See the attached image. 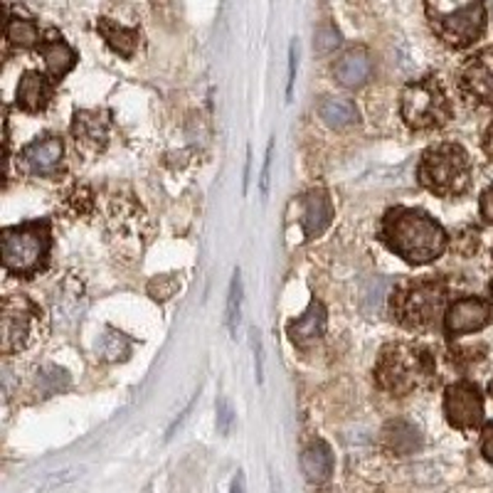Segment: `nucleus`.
I'll list each match as a JSON object with an SVG mask.
<instances>
[{
  "instance_id": "obj_1",
  "label": "nucleus",
  "mask_w": 493,
  "mask_h": 493,
  "mask_svg": "<svg viewBox=\"0 0 493 493\" xmlns=\"http://www.w3.org/2000/svg\"><path fill=\"white\" fill-rule=\"evenodd\" d=\"M383 240L410 264L434 262L447 250V232L425 210H390L383 219Z\"/></svg>"
},
{
  "instance_id": "obj_2",
  "label": "nucleus",
  "mask_w": 493,
  "mask_h": 493,
  "mask_svg": "<svg viewBox=\"0 0 493 493\" xmlns=\"http://www.w3.org/2000/svg\"><path fill=\"white\" fill-rule=\"evenodd\" d=\"M419 183L439 197L461 195L472 180V161L459 143H437L425 151L419 168Z\"/></svg>"
},
{
  "instance_id": "obj_3",
  "label": "nucleus",
  "mask_w": 493,
  "mask_h": 493,
  "mask_svg": "<svg viewBox=\"0 0 493 493\" xmlns=\"http://www.w3.org/2000/svg\"><path fill=\"white\" fill-rule=\"evenodd\" d=\"M425 11L432 30L451 47H469L483 35V0H427Z\"/></svg>"
},
{
  "instance_id": "obj_4",
  "label": "nucleus",
  "mask_w": 493,
  "mask_h": 493,
  "mask_svg": "<svg viewBox=\"0 0 493 493\" xmlns=\"http://www.w3.org/2000/svg\"><path fill=\"white\" fill-rule=\"evenodd\" d=\"M427 378H432V358L425 348L415 346H387L375 370L380 390L394 397L412 393Z\"/></svg>"
},
{
  "instance_id": "obj_5",
  "label": "nucleus",
  "mask_w": 493,
  "mask_h": 493,
  "mask_svg": "<svg viewBox=\"0 0 493 493\" xmlns=\"http://www.w3.org/2000/svg\"><path fill=\"white\" fill-rule=\"evenodd\" d=\"M50 225L28 222L3 230V264L15 276H33L47 264L50 254Z\"/></svg>"
},
{
  "instance_id": "obj_6",
  "label": "nucleus",
  "mask_w": 493,
  "mask_h": 493,
  "mask_svg": "<svg viewBox=\"0 0 493 493\" xmlns=\"http://www.w3.org/2000/svg\"><path fill=\"white\" fill-rule=\"evenodd\" d=\"M400 114L412 129H439L451 119V107L437 79H419L402 91Z\"/></svg>"
},
{
  "instance_id": "obj_7",
  "label": "nucleus",
  "mask_w": 493,
  "mask_h": 493,
  "mask_svg": "<svg viewBox=\"0 0 493 493\" xmlns=\"http://www.w3.org/2000/svg\"><path fill=\"white\" fill-rule=\"evenodd\" d=\"M444 304V286L437 279H419L394 289L393 296V316L405 329H425Z\"/></svg>"
},
{
  "instance_id": "obj_8",
  "label": "nucleus",
  "mask_w": 493,
  "mask_h": 493,
  "mask_svg": "<svg viewBox=\"0 0 493 493\" xmlns=\"http://www.w3.org/2000/svg\"><path fill=\"white\" fill-rule=\"evenodd\" d=\"M37 316V308L25 296H11L3 304V353H15L25 348L30 338V329Z\"/></svg>"
},
{
  "instance_id": "obj_9",
  "label": "nucleus",
  "mask_w": 493,
  "mask_h": 493,
  "mask_svg": "<svg viewBox=\"0 0 493 493\" xmlns=\"http://www.w3.org/2000/svg\"><path fill=\"white\" fill-rule=\"evenodd\" d=\"M444 412L451 427H476L483 419V400L479 387L472 383H454L444 393Z\"/></svg>"
},
{
  "instance_id": "obj_10",
  "label": "nucleus",
  "mask_w": 493,
  "mask_h": 493,
  "mask_svg": "<svg viewBox=\"0 0 493 493\" xmlns=\"http://www.w3.org/2000/svg\"><path fill=\"white\" fill-rule=\"evenodd\" d=\"M489 321H491V306L486 301H481V298H461L447 311L444 329H447L449 338H457V336L481 330Z\"/></svg>"
},
{
  "instance_id": "obj_11",
  "label": "nucleus",
  "mask_w": 493,
  "mask_h": 493,
  "mask_svg": "<svg viewBox=\"0 0 493 493\" xmlns=\"http://www.w3.org/2000/svg\"><path fill=\"white\" fill-rule=\"evenodd\" d=\"M62 154H65L62 139H57V136H44L40 141L30 143L28 148H22L18 163H20L22 171L33 173V176H47V173H52L57 165H60Z\"/></svg>"
},
{
  "instance_id": "obj_12",
  "label": "nucleus",
  "mask_w": 493,
  "mask_h": 493,
  "mask_svg": "<svg viewBox=\"0 0 493 493\" xmlns=\"http://www.w3.org/2000/svg\"><path fill=\"white\" fill-rule=\"evenodd\" d=\"M461 84L476 101L493 107V50H486L481 55L473 57L464 69Z\"/></svg>"
},
{
  "instance_id": "obj_13",
  "label": "nucleus",
  "mask_w": 493,
  "mask_h": 493,
  "mask_svg": "<svg viewBox=\"0 0 493 493\" xmlns=\"http://www.w3.org/2000/svg\"><path fill=\"white\" fill-rule=\"evenodd\" d=\"M333 75H336L338 84H343V87H362V84L370 79V75H373V57H370V52H368L365 47L348 50V52L336 62Z\"/></svg>"
},
{
  "instance_id": "obj_14",
  "label": "nucleus",
  "mask_w": 493,
  "mask_h": 493,
  "mask_svg": "<svg viewBox=\"0 0 493 493\" xmlns=\"http://www.w3.org/2000/svg\"><path fill=\"white\" fill-rule=\"evenodd\" d=\"M52 97H55V87L50 84V79L44 75L35 72V69L22 75L20 87H18V107L22 111H30V114L44 111Z\"/></svg>"
},
{
  "instance_id": "obj_15",
  "label": "nucleus",
  "mask_w": 493,
  "mask_h": 493,
  "mask_svg": "<svg viewBox=\"0 0 493 493\" xmlns=\"http://www.w3.org/2000/svg\"><path fill=\"white\" fill-rule=\"evenodd\" d=\"M333 219V203L326 190H314L304 197V232H306L308 240H314L318 235H323L326 227Z\"/></svg>"
},
{
  "instance_id": "obj_16",
  "label": "nucleus",
  "mask_w": 493,
  "mask_h": 493,
  "mask_svg": "<svg viewBox=\"0 0 493 493\" xmlns=\"http://www.w3.org/2000/svg\"><path fill=\"white\" fill-rule=\"evenodd\" d=\"M301 472L311 483H326L333 476V451L326 441H311L301 451Z\"/></svg>"
},
{
  "instance_id": "obj_17",
  "label": "nucleus",
  "mask_w": 493,
  "mask_h": 493,
  "mask_svg": "<svg viewBox=\"0 0 493 493\" xmlns=\"http://www.w3.org/2000/svg\"><path fill=\"white\" fill-rule=\"evenodd\" d=\"M326 306L321 301H311V306L296 318L294 323L289 326V338L298 343V346H306L311 340H316L318 336H323L326 330Z\"/></svg>"
},
{
  "instance_id": "obj_18",
  "label": "nucleus",
  "mask_w": 493,
  "mask_h": 493,
  "mask_svg": "<svg viewBox=\"0 0 493 493\" xmlns=\"http://www.w3.org/2000/svg\"><path fill=\"white\" fill-rule=\"evenodd\" d=\"M97 30L116 55L126 57V60H131L136 55L139 43H141V33L136 28H123V25L109 20V18H101L97 22Z\"/></svg>"
},
{
  "instance_id": "obj_19",
  "label": "nucleus",
  "mask_w": 493,
  "mask_h": 493,
  "mask_svg": "<svg viewBox=\"0 0 493 493\" xmlns=\"http://www.w3.org/2000/svg\"><path fill=\"white\" fill-rule=\"evenodd\" d=\"M385 441L394 454H412L415 449H419L422 434L415 425H410L405 419H394L385 427Z\"/></svg>"
},
{
  "instance_id": "obj_20",
  "label": "nucleus",
  "mask_w": 493,
  "mask_h": 493,
  "mask_svg": "<svg viewBox=\"0 0 493 493\" xmlns=\"http://www.w3.org/2000/svg\"><path fill=\"white\" fill-rule=\"evenodd\" d=\"M75 136L79 143L84 146H94L101 148L107 141V123L101 121L99 111H82L75 116Z\"/></svg>"
},
{
  "instance_id": "obj_21",
  "label": "nucleus",
  "mask_w": 493,
  "mask_h": 493,
  "mask_svg": "<svg viewBox=\"0 0 493 493\" xmlns=\"http://www.w3.org/2000/svg\"><path fill=\"white\" fill-rule=\"evenodd\" d=\"M40 52H43V60L47 69H50V75L57 79L65 77L67 72L75 67V62H77V52L65 40H52V43L43 44Z\"/></svg>"
},
{
  "instance_id": "obj_22",
  "label": "nucleus",
  "mask_w": 493,
  "mask_h": 493,
  "mask_svg": "<svg viewBox=\"0 0 493 493\" xmlns=\"http://www.w3.org/2000/svg\"><path fill=\"white\" fill-rule=\"evenodd\" d=\"M318 114L333 129H346V126L358 123V109H355V104L348 101V99H323V104L318 107Z\"/></svg>"
},
{
  "instance_id": "obj_23",
  "label": "nucleus",
  "mask_w": 493,
  "mask_h": 493,
  "mask_svg": "<svg viewBox=\"0 0 493 493\" xmlns=\"http://www.w3.org/2000/svg\"><path fill=\"white\" fill-rule=\"evenodd\" d=\"M5 37L8 43L15 44V47H35L37 40H40V30L33 20H25V18H11L8 20V28H5Z\"/></svg>"
},
{
  "instance_id": "obj_24",
  "label": "nucleus",
  "mask_w": 493,
  "mask_h": 493,
  "mask_svg": "<svg viewBox=\"0 0 493 493\" xmlns=\"http://www.w3.org/2000/svg\"><path fill=\"white\" fill-rule=\"evenodd\" d=\"M99 351H101V358H104V361L121 362L131 355V340L126 338L123 333H119V330H107L104 338H101Z\"/></svg>"
},
{
  "instance_id": "obj_25",
  "label": "nucleus",
  "mask_w": 493,
  "mask_h": 493,
  "mask_svg": "<svg viewBox=\"0 0 493 493\" xmlns=\"http://www.w3.org/2000/svg\"><path fill=\"white\" fill-rule=\"evenodd\" d=\"M387 291H390L387 279H370V284L365 286V291H362V311L370 318L380 316V308H383Z\"/></svg>"
},
{
  "instance_id": "obj_26",
  "label": "nucleus",
  "mask_w": 493,
  "mask_h": 493,
  "mask_svg": "<svg viewBox=\"0 0 493 493\" xmlns=\"http://www.w3.org/2000/svg\"><path fill=\"white\" fill-rule=\"evenodd\" d=\"M240 306H242V282H240V269L232 276L230 296H227V326L235 333V326L240 323Z\"/></svg>"
},
{
  "instance_id": "obj_27",
  "label": "nucleus",
  "mask_w": 493,
  "mask_h": 493,
  "mask_svg": "<svg viewBox=\"0 0 493 493\" xmlns=\"http://www.w3.org/2000/svg\"><path fill=\"white\" fill-rule=\"evenodd\" d=\"M67 380H69V378H67L65 370H60L55 365L43 368V370H40V378H37L40 387H47V385H50V393H57V390L67 387Z\"/></svg>"
},
{
  "instance_id": "obj_28",
  "label": "nucleus",
  "mask_w": 493,
  "mask_h": 493,
  "mask_svg": "<svg viewBox=\"0 0 493 493\" xmlns=\"http://www.w3.org/2000/svg\"><path fill=\"white\" fill-rule=\"evenodd\" d=\"M340 44V33L333 25H321L316 30V50L318 52H330Z\"/></svg>"
},
{
  "instance_id": "obj_29",
  "label": "nucleus",
  "mask_w": 493,
  "mask_h": 493,
  "mask_svg": "<svg viewBox=\"0 0 493 493\" xmlns=\"http://www.w3.org/2000/svg\"><path fill=\"white\" fill-rule=\"evenodd\" d=\"M232 419H235V415H232V407L227 400H219L218 402V427L222 434H227L232 427Z\"/></svg>"
},
{
  "instance_id": "obj_30",
  "label": "nucleus",
  "mask_w": 493,
  "mask_h": 493,
  "mask_svg": "<svg viewBox=\"0 0 493 493\" xmlns=\"http://www.w3.org/2000/svg\"><path fill=\"white\" fill-rule=\"evenodd\" d=\"M481 451H483V457H486V459L493 461V422H491V425H486V427H483Z\"/></svg>"
},
{
  "instance_id": "obj_31",
  "label": "nucleus",
  "mask_w": 493,
  "mask_h": 493,
  "mask_svg": "<svg viewBox=\"0 0 493 493\" xmlns=\"http://www.w3.org/2000/svg\"><path fill=\"white\" fill-rule=\"evenodd\" d=\"M481 215L486 222H493V187L481 195Z\"/></svg>"
},
{
  "instance_id": "obj_32",
  "label": "nucleus",
  "mask_w": 493,
  "mask_h": 493,
  "mask_svg": "<svg viewBox=\"0 0 493 493\" xmlns=\"http://www.w3.org/2000/svg\"><path fill=\"white\" fill-rule=\"evenodd\" d=\"M274 143V141H272ZM269 143V148H266V155H264V171H262V190L266 193V187H269V171H272V155H274V146Z\"/></svg>"
},
{
  "instance_id": "obj_33",
  "label": "nucleus",
  "mask_w": 493,
  "mask_h": 493,
  "mask_svg": "<svg viewBox=\"0 0 493 493\" xmlns=\"http://www.w3.org/2000/svg\"><path fill=\"white\" fill-rule=\"evenodd\" d=\"M294 75H296V52L294 47H291V52H289V84H286V97L291 99V89H294Z\"/></svg>"
},
{
  "instance_id": "obj_34",
  "label": "nucleus",
  "mask_w": 493,
  "mask_h": 493,
  "mask_svg": "<svg viewBox=\"0 0 493 493\" xmlns=\"http://www.w3.org/2000/svg\"><path fill=\"white\" fill-rule=\"evenodd\" d=\"M254 355H257V380L262 383L264 370H262V343H259V336L254 333Z\"/></svg>"
},
{
  "instance_id": "obj_35",
  "label": "nucleus",
  "mask_w": 493,
  "mask_h": 493,
  "mask_svg": "<svg viewBox=\"0 0 493 493\" xmlns=\"http://www.w3.org/2000/svg\"><path fill=\"white\" fill-rule=\"evenodd\" d=\"M483 151H486V155H489V158H493V123L489 126L486 136H483Z\"/></svg>"
},
{
  "instance_id": "obj_36",
  "label": "nucleus",
  "mask_w": 493,
  "mask_h": 493,
  "mask_svg": "<svg viewBox=\"0 0 493 493\" xmlns=\"http://www.w3.org/2000/svg\"><path fill=\"white\" fill-rule=\"evenodd\" d=\"M230 493H244V476H242V473H237V479L232 483Z\"/></svg>"
},
{
  "instance_id": "obj_37",
  "label": "nucleus",
  "mask_w": 493,
  "mask_h": 493,
  "mask_svg": "<svg viewBox=\"0 0 493 493\" xmlns=\"http://www.w3.org/2000/svg\"><path fill=\"white\" fill-rule=\"evenodd\" d=\"M489 390H491V394H493V383H491V387H489Z\"/></svg>"
},
{
  "instance_id": "obj_38",
  "label": "nucleus",
  "mask_w": 493,
  "mask_h": 493,
  "mask_svg": "<svg viewBox=\"0 0 493 493\" xmlns=\"http://www.w3.org/2000/svg\"><path fill=\"white\" fill-rule=\"evenodd\" d=\"M491 294H493V286H491Z\"/></svg>"
}]
</instances>
